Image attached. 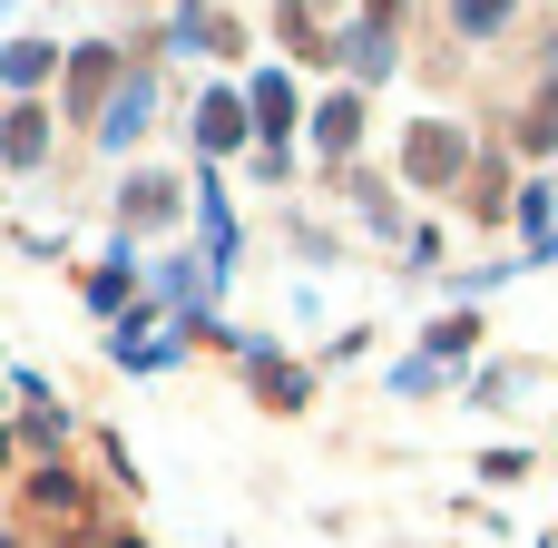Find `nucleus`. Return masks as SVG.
Here are the masks:
<instances>
[{"instance_id":"f257e3e1","label":"nucleus","mask_w":558,"mask_h":548,"mask_svg":"<svg viewBox=\"0 0 558 548\" xmlns=\"http://www.w3.org/2000/svg\"><path fill=\"white\" fill-rule=\"evenodd\" d=\"M402 167H412V186H451L461 176V127H412V147H402Z\"/></svg>"},{"instance_id":"f03ea898","label":"nucleus","mask_w":558,"mask_h":548,"mask_svg":"<svg viewBox=\"0 0 558 548\" xmlns=\"http://www.w3.org/2000/svg\"><path fill=\"white\" fill-rule=\"evenodd\" d=\"M108 88H118V59H108V49H78V59H69V108L88 118V108H108Z\"/></svg>"},{"instance_id":"7ed1b4c3","label":"nucleus","mask_w":558,"mask_h":548,"mask_svg":"<svg viewBox=\"0 0 558 548\" xmlns=\"http://www.w3.org/2000/svg\"><path fill=\"white\" fill-rule=\"evenodd\" d=\"M29 510H39V520H69V529H78V520H88V490H78L69 471H39V480H29Z\"/></svg>"},{"instance_id":"20e7f679","label":"nucleus","mask_w":558,"mask_h":548,"mask_svg":"<svg viewBox=\"0 0 558 548\" xmlns=\"http://www.w3.org/2000/svg\"><path fill=\"white\" fill-rule=\"evenodd\" d=\"M0 147H10V167H39V147H49V118H39V108H10V118H0Z\"/></svg>"},{"instance_id":"39448f33","label":"nucleus","mask_w":558,"mask_h":548,"mask_svg":"<svg viewBox=\"0 0 558 548\" xmlns=\"http://www.w3.org/2000/svg\"><path fill=\"white\" fill-rule=\"evenodd\" d=\"M196 137H206V147H235V137H245V98H226V88H216V98H206V118H196Z\"/></svg>"},{"instance_id":"423d86ee","label":"nucleus","mask_w":558,"mask_h":548,"mask_svg":"<svg viewBox=\"0 0 558 548\" xmlns=\"http://www.w3.org/2000/svg\"><path fill=\"white\" fill-rule=\"evenodd\" d=\"M314 137H324V147H333V157H343V147H353V137H363V98H333V108H324V118H314Z\"/></svg>"},{"instance_id":"0eeeda50","label":"nucleus","mask_w":558,"mask_h":548,"mask_svg":"<svg viewBox=\"0 0 558 548\" xmlns=\"http://www.w3.org/2000/svg\"><path fill=\"white\" fill-rule=\"evenodd\" d=\"M255 392H265L275 412H304V373H284V363H255Z\"/></svg>"},{"instance_id":"6e6552de","label":"nucleus","mask_w":558,"mask_h":548,"mask_svg":"<svg viewBox=\"0 0 558 548\" xmlns=\"http://www.w3.org/2000/svg\"><path fill=\"white\" fill-rule=\"evenodd\" d=\"M128 216H137V226H157V216H177V186H167V176H147V186H128Z\"/></svg>"},{"instance_id":"1a4fd4ad","label":"nucleus","mask_w":558,"mask_h":548,"mask_svg":"<svg viewBox=\"0 0 558 548\" xmlns=\"http://www.w3.org/2000/svg\"><path fill=\"white\" fill-rule=\"evenodd\" d=\"M245 108H255L265 127H284V118H294V88H284V78H255V98H245Z\"/></svg>"},{"instance_id":"9d476101","label":"nucleus","mask_w":558,"mask_h":548,"mask_svg":"<svg viewBox=\"0 0 558 548\" xmlns=\"http://www.w3.org/2000/svg\"><path fill=\"white\" fill-rule=\"evenodd\" d=\"M451 20L481 39V29H500V20H510V0H451Z\"/></svg>"},{"instance_id":"9b49d317","label":"nucleus","mask_w":558,"mask_h":548,"mask_svg":"<svg viewBox=\"0 0 558 548\" xmlns=\"http://www.w3.org/2000/svg\"><path fill=\"white\" fill-rule=\"evenodd\" d=\"M39 69H49V49H39V39H20V49L0 59V78H10V88H20V78H39Z\"/></svg>"},{"instance_id":"f8f14e48","label":"nucleus","mask_w":558,"mask_h":548,"mask_svg":"<svg viewBox=\"0 0 558 548\" xmlns=\"http://www.w3.org/2000/svg\"><path fill=\"white\" fill-rule=\"evenodd\" d=\"M108 548H147V539H108Z\"/></svg>"}]
</instances>
